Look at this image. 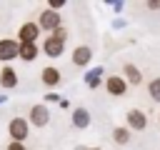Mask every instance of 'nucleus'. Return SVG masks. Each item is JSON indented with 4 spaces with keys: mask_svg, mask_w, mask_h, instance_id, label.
I'll return each mask as SVG.
<instances>
[{
    "mask_svg": "<svg viewBox=\"0 0 160 150\" xmlns=\"http://www.w3.org/2000/svg\"><path fill=\"white\" fill-rule=\"evenodd\" d=\"M10 138H12V142H22V138H28V122L22 120V118H15V120H10Z\"/></svg>",
    "mask_w": 160,
    "mask_h": 150,
    "instance_id": "1",
    "label": "nucleus"
},
{
    "mask_svg": "<svg viewBox=\"0 0 160 150\" xmlns=\"http://www.w3.org/2000/svg\"><path fill=\"white\" fill-rule=\"evenodd\" d=\"M20 55V42L15 40H0V60H12Z\"/></svg>",
    "mask_w": 160,
    "mask_h": 150,
    "instance_id": "2",
    "label": "nucleus"
},
{
    "mask_svg": "<svg viewBox=\"0 0 160 150\" xmlns=\"http://www.w3.org/2000/svg\"><path fill=\"white\" fill-rule=\"evenodd\" d=\"M40 28H45V30H58L60 28V15L55 12V10H45L42 15H40Z\"/></svg>",
    "mask_w": 160,
    "mask_h": 150,
    "instance_id": "3",
    "label": "nucleus"
},
{
    "mask_svg": "<svg viewBox=\"0 0 160 150\" xmlns=\"http://www.w3.org/2000/svg\"><path fill=\"white\" fill-rule=\"evenodd\" d=\"M105 88H108V92L110 95H125V90H128V85H125V80L122 78H118V75H110L108 78V82H105Z\"/></svg>",
    "mask_w": 160,
    "mask_h": 150,
    "instance_id": "4",
    "label": "nucleus"
},
{
    "mask_svg": "<svg viewBox=\"0 0 160 150\" xmlns=\"http://www.w3.org/2000/svg\"><path fill=\"white\" fill-rule=\"evenodd\" d=\"M128 125H130L132 130H145V125H148L145 112H142V110H130V112H128Z\"/></svg>",
    "mask_w": 160,
    "mask_h": 150,
    "instance_id": "5",
    "label": "nucleus"
},
{
    "mask_svg": "<svg viewBox=\"0 0 160 150\" xmlns=\"http://www.w3.org/2000/svg\"><path fill=\"white\" fill-rule=\"evenodd\" d=\"M38 32H40V25H35V22H25V25L20 28V42H35Z\"/></svg>",
    "mask_w": 160,
    "mask_h": 150,
    "instance_id": "6",
    "label": "nucleus"
},
{
    "mask_svg": "<svg viewBox=\"0 0 160 150\" xmlns=\"http://www.w3.org/2000/svg\"><path fill=\"white\" fill-rule=\"evenodd\" d=\"M90 58H92V50H90L88 45H80V48L72 50V62H75V65H88Z\"/></svg>",
    "mask_w": 160,
    "mask_h": 150,
    "instance_id": "7",
    "label": "nucleus"
},
{
    "mask_svg": "<svg viewBox=\"0 0 160 150\" xmlns=\"http://www.w3.org/2000/svg\"><path fill=\"white\" fill-rule=\"evenodd\" d=\"M48 118H50V115H48V108H45V105H35V108L30 110V120H32L35 125H45Z\"/></svg>",
    "mask_w": 160,
    "mask_h": 150,
    "instance_id": "8",
    "label": "nucleus"
},
{
    "mask_svg": "<svg viewBox=\"0 0 160 150\" xmlns=\"http://www.w3.org/2000/svg\"><path fill=\"white\" fill-rule=\"evenodd\" d=\"M42 48H45V52H48V55H50V58H58V55H60V52H62V42H60V40H58V38H48V40H45V45H42Z\"/></svg>",
    "mask_w": 160,
    "mask_h": 150,
    "instance_id": "9",
    "label": "nucleus"
},
{
    "mask_svg": "<svg viewBox=\"0 0 160 150\" xmlns=\"http://www.w3.org/2000/svg\"><path fill=\"white\" fill-rule=\"evenodd\" d=\"M20 58L22 60H35L38 58V45L35 42H20Z\"/></svg>",
    "mask_w": 160,
    "mask_h": 150,
    "instance_id": "10",
    "label": "nucleus"
},
{
    "mask_svg": "<svg viewBox=\"0 0 160 150\" xmlns=\"http://www.w3.org/2000/svg\"><path fill=\"white\" fill-rule=\"evenodd\" d=\"M72 122H75V128H88V125H90V115H88V110L78 108V110L72 112Z\"/></svg>",
    "mask_w": 160,
    "mask_h": 150,
    "instance_id": "11",
    "label": "nucleus"
},
{
    "mask_svg": "<svg viewBox=\"0 0 160 150\" xmlns=\"http://www.w3.org/2000/svg\"><path fill=\"white\" fill-rule=\"evenodd\" d=\"M42 82H45V85H58V82H60V72H58L55 68H45V70H42Z\"/></svg>",
    "mask_w": 160,
    "mask_h": 150,
    "instance_id": "12",
    "label": "nucleus"
},
{
    "mask_svg": "<svg viewBox=\"0 0 160 150\" xmlns=\"http://www.w3.org/2000/svg\"><path fill=\"white\" fill-rule=\"evenodd\" d=\"M0 82H2L5 88H15V82H18V78H15V70L5 68V70L0 72Z\"/></svg>",
    "mask_w": 160,
    "mask_h": 150,
    "instance_id": "13",
    "label": "nucleus"
},
{
    "mask_svg": "<svg viewBox=\"0 0 160 150\" xmlns=\"http://www.w3.org/2000/svg\"><path fill=\"white\" fill-rule=\"evenodd\" d=\"M112 138H115L118 145H125V142H130V130L128 128H115L112 130Z\"/></svg>",
    "mask_w": 160,
    "mask_h": 150,
    "instance_id": "14",
    "label": "nucleus"
},
{
    "mask_svg": "<svg viewBox=\"0 0 160 150\" xmlns=\"http://www.w3.org/2000/svg\"><path fill=\"white\" fill-rule=\"evenodd\" d=\"M122 72H125V78H128L132 85H138V82H140V72H138V68H135V65H130V62H128V65L122 68Z\"/></svg>",
    "mask_w": 160,
    "mask_h": 150,
    "instance_id": "15",
    "label": "nucleus"
},
{
    "mask_svg": "<svg viewBox=\"0 0 160 150\" xmlns=\"http://www.w3.org/2000/svg\"><path fill=\"white\" fill-rule=\"evenodd\" d=\"M148 92H150V98H152V100H158V102H160V78L150 80V85H148Z\"/></svg>",
    "mask_w": 160,
    "mask_h": 150,
    "instance_id": "16",
    "label": "nucleus"
},
{
    "mask_svg": "<svg viewBox=\"0 0 160 150\" xmlns=\"http://www.w3.org/2000/svg\"><path fill=\"white\" fill-rule=\"evenodd\" d=\"M52 38H58V40H60V42H65V38H68V32H65V30H62V28H58V30H55V32H52Z\"/></svg>",
    "mask_w": 160,
    "mask_h": 150,
    "instance_id": "17",
    "label": "nucleus"
},
{
    "mask_svg": "<svg viewBox=\"0 0 160 150\" xmlns=\"http://www.w3.org/2000/svg\"><path fill=\"white\" fill-rule=\"evenodd\" d=\"M8 150H25V145H22V142H10Z\"/></svg>",
    "mask_w": 160,
    "mask_h": 150,
    "instance_id": "18",
    "label": "nucleus"
},
{
    "mask_svg": "<svg viewBox=\"0 0 160 150\" xmlns=\"http://www.w3.org/2000/svg\"><path fill=\"white\" fill-rule=\"evenodd\" d=\"M50 8L55 10V8H62V0H50Z\"/></svg>",
    "mask_w": 160,
    "mask_h": 150,
    "instance_id": "19",
    "label": "nucleus"
},
{
    "mask_svg": "<svg viewBox=\"0 0 160 150\" xmlns=\"http://www.w3.org/2000/svg\"><path fill=\"white\" fill-rule=\"evenodd\" d=\"M78 150H88V148H78ZM90 150H100V148H90Z\"/></svg>",
    "mask_w": 160,
    "mask_h": 150,
    "instance_id": "20",
    "label": "nucleus"
}]
</instances>
